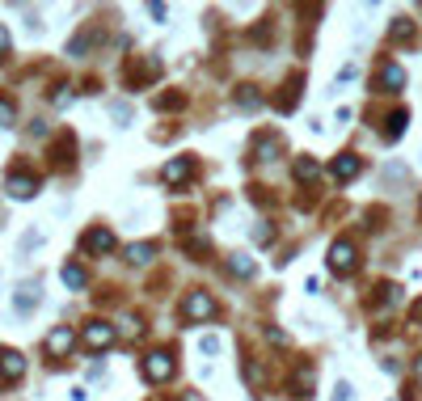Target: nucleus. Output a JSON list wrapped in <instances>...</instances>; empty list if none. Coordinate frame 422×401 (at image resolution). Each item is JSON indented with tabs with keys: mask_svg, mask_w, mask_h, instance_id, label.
<instances>
[{
	"mask_svg": "<svg viewBox=\"0 0 422 401\" xmlns=\"http://www.w3.org/2000/svg\"><path fill=\"white\" fill-rule=\"evenodd\" d=\"M355 266H359V249H355V241L338 237V241L330 245V271H334V275H351Z\"/></svg>",
	"mask_w": 422,
	"mask_h": 401,
	"instance_id": "1",
	"label": "nucleus"
},
{
	"mask_svg": "<svg viewBox=\"0 0 422 401\" xmlns=\"http://www.w3.org/2000/svg\"><path fill=\"white\" fill-rule=\"evenodd\" d=\"M173 368H178V364H173V355H169V351H152V355L144 359V376H148L152 385L169 381V376H173Z\"/></svg>",
	"mask_w": 422,
	"mask_h": 401,
	"instance_id": "2",
	"label": "nucleus"
},
{
	"mask_svg": "<svg viewBox=\"0 0 422 401\" xmlns=\"http://www.w3.org/2000/svg\"><path fill=\"white\" fill-rule=\"evenodd\" d=\"M182 313H186L190 321H207V317L216 313V300H211L207 292H190V296H186V304H182Z\"/></svg>",
	"mask_w": 422,
	"mask_h": 401,
	"instance_id": "3",
	"label": "nucleus"
},
{
	"mask_svg": "<svg viewBox=\"0 0 422 401\" xmlns=\"http://www.w3.org/2000/svg\"><path fill=\"white\" fill-rule=\"evenodd\" d=\"M161 178H165L169 186H182V182L194 178V161H190V156H178V161H169V165L161 169Z\"/></svg>",
	"mask_w": 422,
	"mask_h": 401,
	"instance_id": "4",
	"label": "nucleus"
},
{
	"mask_svg": "<svg viewBox=\"0 0 422 401\" xmlns=\"http://www.w3.org/2000/svg\"><path fill=\"white\" fill-rule=\"evenodd\" d=\"M110 343H114V326H106V321L85 326V347H89V351H106Z\"/></svg>",
	"mask_w": 422,
	"mask_h": 401,
	"instance_id": "5",
	"label": "nucleus"
},
{
	"mask_svg": "<svg viewBox=\"0 0 422 401\" xmlns=\"http://www.w3.org/2000/svg\"><path fill=\"white\" fill-rule=\"evenodd\" d=\"M72 343H76V334H72L68 326H55V330L46 334V355H55V359H59V355H68V351H72Z\"/></svg>",
	"mask_w": 422,
	"mask_h": 401,
	"instance_id": "6",
	"label": "nucleus"
},
{
	"mask_svg": "<svg viewBox=\"0 0 422 401\" xmlns=\"http://www.w3.org/2000/svg\"><path fill=\"white\" fill-rule=\"evenodd\" d=\"M85 254H110L114 249V233L110 228H93V233H85Z\"/></svg>",
	"mask_w": 422,
	"mask_h": 401,
	"instance_id": "7",
	"label": "nucleus"
},
{
	"mask_svg": "<svg viewBox=\"0 0 422 401\" xmlns=\"http://www.w3.org/2000/svg\"><path fill=\"white\" fill-rule=\"evenodd\" d=\"M0 376H4V381H21V376H25V359H21L17 351H4V355H0Z\"/></svg>",
	"mask_w": 422,
	"mask_h": 401,
	"instance_id": "8",
	"label": "nucleus"
},
{
	"mask_svg": "<svg viewBox=\"0 0 422 401\" xmlns=\"http://www.w3.org/2000/svg\"><path fill=\"white\" fill-rule=\"evenodd\" d=\"M34 190H38V178H30V173H13L8 178V195L13 199H30Z\"/></svg>",
	"mask_w": 422,
	"mask_h": 401,
	"instance_id": "9",
	"label": "nucleus"
},
{
	"mask_svg": "<svg viewBox=\"0 0 422 401\" xmlns=\"http://www.w3.org/2000/svg\"><path fill=\"white\" fill-rule=\"evenodd\" d=\"M359 169H364V165H359V156H351V152H342V156L334 161V178H338V182H351Z\"/></svg>",
	"mask_w": 422,
	"mask_h": 401,
	"instance_id": "10",
	"label": "nucleus"
},
{
	"mask_svg": "<svg viewBox=\"0 0 422 401\" xmlns=\"http://www.w3.org/2000/svg\"><path fill=\"white\" fill-rule=\"evenodd\" d=\"M380 80H385V89L393 93V89H402V85H406V72H402L397 63H385V68H380Z\"/></svg>",
	"mask_w": 422,
	"mask_h": 401,
	"instance_id": "11",
	"label": "nucleus"
},
{
	"mask_svg": "<svg viewBox=\"0 0 422 401\" xmlns=\"http://www.w3.org/2000/svg\"><path fill=\"white\" fill-rule=\"evenodd\" d=\"M292 389H296V397H313V368H300L296 381H292Z\"/></svg>",
	"mask_w": 422,
	"mask_h": 401,
	"instance_id": "12",
	"label": "nucleus"
},
{
	"mask_svg": "<svg viewBox=\"0 0 422 401\" xmlns=\"http://www.w3.org/2000/svg\"><path fill=\"white\" fill-rule=\"evenodd\" d=\"M317 173H321V165H317V161H309V156H300V161H296V178H300V182H317Z\"/></svg>",
	"mask_w": 422,
	"mask_h": 401,
	"instance_id": "13",
	"label": "nucleus"
},
{
	"mask_svg": "<svg viewBox=\"0 0 422 401\" xmlns=\"http://www.w3.org/2000/svg\"><path fill=\"white\" fill-rule=\"evenodd\" d=\"M59 275H63V283H68V288H85V271H80L76 262H68Z\"/></svg>",
	"mask_w": 422,
	"mask_h": 401,
	"instance_id": "14",
	"label": "nucleus"
},
{
	"mask_svg": "<svg viewBox=\"0 0 422 401\" xmlns=\"http://www.w3.org/2000/svg\"><path fill=\"white\" fill-rule=\"evenodd\" d=\"M152 254H156L152 245H127V262H135V266H139V262H148Z\"/></svg>",
	"mask_w": 422,
	"mask_h": 401,
	"instance_id": "15",
	"label": "nucleus"
},
{
	"mask_svg": "<svg viewBox=\"0 0 422 401\" xmlns=\"http://www.w3.org/2000/svg\"><path fill=\"white\" fill-rule=\"evenodd\" d=\"M228 271H232V275H245V279H249V275H254V262H249L245 254H237V258L228 262Z\"/></svg>",
	"mask_w": 422,
	"mask_h": 401,
	"instance_id": "16",
	"label": "nucleus"
},
{
	"mask_svg": "<svg viewBox=\"0 0 422 401\" xmlns=\"http://www.w3.org/2000/svg\"><path fill=\"white\" fill-rule=\"evenodd\" d=\"M402 131H406V110H397V114L389 118V140H397Z\"/></svg>",
	"mask_w": 422,
	"mask_h": 401,
	"instance_id": "17",
	"label": "nucleus"
},
{
	"mask_svg": "<svg viewBox=\"0 0 422 401\" xmlns=\"http://www.w3.org/2000/svg\"><path fill=\"white\" fill-rule=\"evenodd\" d=\"M275 148H279V140H275V135H262V140H258V156H262V161H271V152H275Z\"/></svg>",
	"mask_w": 422,
	"mask_h": 401,
	"instance_id": "18",
	"label": "nucleus"
},
{
	"mask_svg": "<svg viewBox=\"0 0 422 401\" xmlns=\"http://www.w3.org/2000/svg\"><path fill=\"white\" fill-rule=\"evenodd\" d=\"M410 34H414V25H410V21H393V38H397V42H406Z\"/></svg>",
	"mask_w": 422,
	"mask_h": 401,
	"instance_id": "19",
	"label": "nucleus"
},
{
	"mask_svg": "<svg viewBox=\"0 0 422 401\" xmlns=\"http://www.w3.org/2000/svg\"><path fill=\"white\" fill-rule=\"evenodd\" d=\"M0 127H13V106L8 101H0Z\"/></svg>",
	"mask_w": 422,
	"mask_h": 401,
	"instance_id": "20",
	"label": "nucleus"
},
{
	"mask_svg": "<svg viewBox=\"0 0 422 401\" xmlns=\"http://www.w3.org/2000/svg\"><path fill=\"white\" fill-rule=\"evenodd\" d=\"M4 51H8V30L0 25V55H4Z\"/></svg>",
	"mask_w": 422,
	"mask_h": 401,
	"instance_id": "21",
	"label": "nucleus"
},
{
	"mask_svg": "<svg viewBox=\"0 0 422 401\" xmlns=\"http://www.w3.org/2000/svg\"><path fill=\"white\" fill-rule=\"evenodd\" d=\"M182 401H203V397H194V393H186V397H182Z\"/></svg>",
	"mask_w": 422,
	"mask_h": 401,
	"instance_id": "22",
	"label": "nucleus"
}]
</instances>
